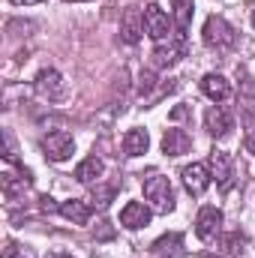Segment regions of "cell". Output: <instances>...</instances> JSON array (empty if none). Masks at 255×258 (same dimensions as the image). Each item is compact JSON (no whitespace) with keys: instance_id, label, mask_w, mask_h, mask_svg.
Wrapping results in <instances>:
<instances>
[{"instance_id":"29","label":"cell","mask_w":255,"mask_h":258,"mask_svg":"<svg viewBox=\"0 0 255 258\" xmlns=\"http://www.w3.org/2000/svg\"><path fill=\"white\" fill-rule=\"evenodd\" d=\"M204 258H216V255H204Z\"/></svg>"},{"instance_id":"28","label":"cell","mask_w":255,"mask_h":258,"mask_svg":"<svg viewBox=\"0 0 255 258\" xmlns=\"http://www.w3.org/2000/svg\"><path fill=\"white\" fill-rule=\"evenodd\" d=\"M66 3H78V0H66Z\"/></svg>"},{"instance_id":"3","label":"cell","mask_w":255,"mask_h":258,"mask_svg":"<svg viewBox=\"0 0 255 258\" xmlns=\"http://www.w3.org/2000/svg\"><path fill=\"white\" fill-rule=\"evenodd\" d=\"M42 153H45V159H51V162H66V159L75 153V138H72L66 129H54V132L42 135Z\"/></svg>"},{"instance_id":"26","label":"cell","mask_w":255,"mask_h":258,"mask_svg":"<svg viewBox=\"0 0 255 258\" xmlns=\"http://www.w3.org/2000/svg\"><path fill=\"white\" fill-rule=\"evenodd\" d=\"M15 6H33V3H42V0H12Z\"/></svg>"},{"instance_id":"8","label":"cell","mask_w":255,"mask_h":258,"mask_svg":"<svg viewBox=\"0 0 255 258\" xmlns=\"http://www.w3.org/2000/svg\"><path fill=\"white\" fill-rule=\"evenodd\" d=\"M180 177H183V186H186V192L189 195H204L207 192V186H210V168L204 165V162H192V165H186L183 171H180Z\"/></svg>"},{"instance_id":"12","label":"cell","mask_w":255,"mask_h":258,"mask_svg":"<svg viewBox=\"0 0 255 258\" xmlns=\"http://www.w3.org/2000/svg\"><path fill=\"white\" fill-rule=\"evenodd\" d=\"M30 180H33L30 171H27L24 165H15V171H12V162H6V168H3V174H0V183H3L6 198H15L21 189H27Z\"/></svg>"},{"instance_id":"17","label":"cell","mask_w":255,"mask_h":258,"mask_svg":"<svg viewBox=\"0 0 255 258\" xmlns=\"http://www.w3.org/2000/svg\"><path fill=\"white\" fill-rule=\"evenodd\" d=\"M147 147H150V135H147V129H129L126 135H123V156H129V159L147 153Z\"/></svg>"},{"instance_id":"2","label":"cell","mask_w":255,"mask_h":258,"mask_svg":"<svg viewBox=\"0 0 255 258\" xmlns=\"http://www.w3.org/2000/svg\"><path fill=\"white\" fill-rule=\"evenodd\" d=\"M144 198L150 201V207H153L156 213H171V210H174V189H171V180L162 177V174L144 177Z\"/></svg>"},{"instance_id":"9","label":"cell","mask_w":255,"mask_h":258,"mask_svg":"<svg viewBox=\"0 0 255 258\" xmlns=\"http://www.w3.org/2000/svg\"><path fill=\"white\" fill-rule=\"evenodd\" d=\"M204 129H207L210 138H225V135L234 129V117H231V111L222 108V105L207 108V114H204Z\"/></svg>"},{"instance_id":"18","label":"cell","mask_w":255,"mask_h":258,"mask_svg":"<svg viewBox=\"0 0 255 258\" xmlns=\"http://www.w3.org/2000/svg\"><path fill=\"white\" fill-rule=\"evenodd\" d=\"M171 18H174V27H177V36L183 39L186 30H189V21H192V9H195V0H174L171 3Z\"/></svg>"},{"instance_id":"5","label":"cell","mask_w":255,"mask_h":258,"mask_svg":"<svg viewBox=\"0 0 255 258\" xmlns=\"http://www.w3.org/2000/svg\"><path fill=\"white\" fill-rule=\"evenodd\" d=\"M33 87H36V93H39L42 99H48V102H57V99L66 96V81L57 69H39Z\"/></svg>"},{"instance_id":"10","label":"cell","mask_w":255,"mask_h":258,"mask_svg":"<svg viewBox=\"0 0 255 258\" xmlns=\"http://www.w3.org/2000/svg\"><path fill=\"white\" fill-rule=\"evenodd\" d=\"M183 51H186V45H183L180 36L174 42H159L153 48V54H150V63H153V69H171V66L183 57Z\"/></svg>"},{"instance_id":"13","label":"cell","mask_w":255,"mask_h":258,"mask_svg":"<svg viewBox=\"0 0 255 258\" xmlns=\"http://www.w3.org/2000/svg\"><path fill=\"white\" fill-rule=\"evenodd\" d=\"M201 93H204L207 99H213V102H225V99L231 96V84H228L225 75H219V72H207V75L201 78Z\"/></svg>"},{"instance_id":"16","label":"cell","mask_w":255,"mask_h":258,"mask_svg":"<svg viewBox=\"0 0 255 258\" xmlns=\"http://www.w3.org/2000/svg\"><path fill=\"white\" fill-rule=\"evenodd\" d=\"M192 147V138L186 129H165V135H162V153L165 156H183V153H189Z\"/></svg>"},{"instance_id":"30","label":"cell","mask_w":255,"mask_h":258,"mask_svg":"<svg viewBox=\"0 0 255 258\" xmlns=\"http://www.w3.org/2000/svg\"><path fill=\"white\" fill-rule=\"evenodd\" d=\"M252 21H255V12H252Z\"/></svg>"},{"instance_id":"20","label":"cell","mask_w":255,"mask_h":258,"mask_svg":"<svg viewBox=\"0 0 255 258\" xmlns=\"http://www.w3.org/2000/svg\"><path fill=\"white\" fill-rule=\"evenodd\" d=\"M183 246V234H177V231H171V234H165V237H159L153 246H150V255H174L177 249Z\"/></svg>"},{"instance_id":"27","label":"cell","mask_w":255,"mask_h":258,"mask_svg":"<svg viewBox=\"0 0 255 258\" xmlns=\"http://www.w3.org/2000/svg\"><path fill=\"white\" fill-rule=\"evenodd\" d=\"M51 258H72V255H60V252H51Z\"/></svg>"},{"instance_id":"25","label":"cell","mask_w":255,"mask_h":258,"mask_svg":"<svg viewBox=\"0 0 255 258\" xmlns=\"http://www.w3.org/2000/svg\"><path fill=\"white\" fill-rule=\"evenodd\" d=\"M186 114H189V111H186V108H183V105H180V108H174V111H171V117H174V120H180V117H186Z\"/></svg>"},{"instance_id":"6","label":"cell","mask_w":255,"mask_h":258,"mask_svg":"<svg viewBox=\"0 0 255 258\" xmlns=\"http://www.w3.org/2000/svg\"><path fill=\"white\" fill-rule=\"evenodd\" d=\"M219 231H222V210L213 207V204L201 207L198 216H195V234H198V240L207 243V240H213Z\"/></svg>"},{"instance_id":"14","label":"cell","mask_w":255,"mask_h":258,"mask_svg":"<svg viewBox=\"0 0 255 258\" xmlns=\"http://www.w3.org/2000/svg\"><path fill=\"white\" fill-rule=\"evenodd\" d=\"M141 33H144V15L138 9H126L123 18H120V39L126 45H138Z\"/></svg>"},{"instance_id":"4","label":"cell","mask_w":255,"mask_h":258,"mask_svg":"<svg viewBox=\"0 0 255 258\" xmlns=\"http://www.w3.org/2000/svg\"><path fill=\"white\" fill-rule=\"evenodd\" d=\"M207 168H210V177L216 180V189H219V192H231V186L237 183L231 156H228L225 150H213V153H210V162H207Z\"/></svg>"},{"instance_id":"22","label":"cell","mask_w":255,"mask_h":258,"mask_svg":"<svg viewBox=\"0 0 255 258\" xmlns=\"http://www.w3.org/2000/svg\"><path fill=\"white\" fill-rule=\"evenodd\" d=\"M114 195H117V186H96V189H93V201H90V204H96V207H108Z\"/></svg>"},{"instance_id":"19","label":"cell","mask_w":255,"mask_h":258,"mask_svg":"<svg viewBox=\"0 0 255 258\" xmlns=\"http://www.w3.org/2000/svg\"><path fill=\"white\" fill-rule=\"evenodd\" d=\"M102 171H105L102 159H96V156H87L84 162H78V168H75V180H78V183H93V180L99 183Z\"/></svg>"},{"instance_id":"1","label":"cell","mask_w":255,"mask_h":258,"mask_svg":"<svg viewBox=\"0 0 255 258\" xmlns=\"http://www.w3.org/2000/svg\"><path fill=\"white\" fill-rule=\"evenodd\" d=\"M201 39L207 48H216V51H228L234 42H237V33L234 27L222 18V15H210L204 21V30H201Z\"/></svg>"},{"instance_id":"24","label":"cell","mask_w":255,"mask_h":258,"mask_svg":"<svg viewBox=\"0 0 255 258\" xmlns=\"http://www.w3.org/2000/svg\"><path fill=\"white\" fill-rule=\"evenodd\" d=\"M6 255L9 258H30V252H27V246H18L15 240H9L6 243Z\"/></svg>"},{"instance_id":"23","label":"cell","mask_w":255,"mask_h":258,"mask_svg":"<svg viewBox=\"0 0 255 258\" xmlns=\"http://www.w3.org/2000/svg\"><path fill=\"white\" fill-rule=\"evenodd\" d=\"M153 87H156V78H153V72H141V75H138V96H147Z\"/></svg>"},{"instance_id":"15","label":"cell","mask_w":255,"mask_h":258,"mask_svg":"<svg viewBox=\"0 0 255 258\" xmlns=\"http://www.w3.org/2000/svg\"><path fill=\"white\" fill-rule=\"evenodd\" d=\"M60 216L63 219H69L72 225H87L90 222V216H93V204L90 201H81V198H69V201H63L60 207Z\"/></svg>"},{"instance_id":"11","label":"cell","mask_w":255,"mask_h":258,"mask_svg":"<svg viewBox=\"0 0 255 258\" xmlns=\"http://www.w3.org/2000/svg\"><path fill=\"white\" fill-rule=\"evenodd\" d=\"M150 216H153V207H147L144 201H126L120 210V225L129 231H138L150 222Z\"/></svg>"},{"instance_id":"21","label":"cell","mask_w":255,"mask_h":258,"mask_svg":"<svg viewBox=\"0 0 255 258\" xmlns=\"http://www.w3.org/2000/svg\"><path fill=\"white\" fill-rule=\"evenodd\" d=\"M243 246H246V237H243L240 231H231V234H222V237H219V249L228 258L243 255Z\"/></svg>"},{"instance_id":"7","label":"cell","mask_w":255,"mask_h":258,"mask_svg":"<svg viewBox=\"0 0 255 258\" xmlns=\"http://www.w3.org/2000/svg\"><path fill=\"white\" fill-rule=\"evenodd\" d=\"M144 30H147V36L156 39V42H165V39H168V33H171V21H168V15L162 12V6L150 3V6L144 9Z\"/></svg>"}]
</instances>
